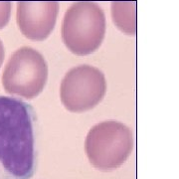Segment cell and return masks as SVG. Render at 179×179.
Listing matches in <instances>:
<instances>
[{
    "label": "cell",
    "instance_id": "1",
    "mask_svg": "<svg viewBox=\"0 0 179 179\" xmlns=\"http://www.w3.org/2000/svg\"><path fill=\"white\" fill-rule=\"evenodd\" d=\"M35 124V111L29 104L0 96V179L34 175Z\"/></svg>",
    "mask_w": 179,
    "mask_h": 179
},
{
    "label": "cell",
    "instance_id": "2",
    "mask_svg": "<svg viewBox=\"0 0 179 179\" xmlns=\"http://www.w3.org/2000/svg\"><path fill=\"white\" fill-rule=\"evenodd\" d=\"M105 34V16L96 2L78 1L66 11L62 23V40L72 53L90 55L101 45Z\"/></svg>",
    "mask_w": 179,
    "mask_h": 179
},
{
    "label": "cell",
    "instance_id": "3",
    "mask_svg": "<svg viewBox=\"0 0 179 179\" xmlns=\"http://www.w3.org/2000/svg\"><path fill=\"white\" fill-rule=\"evenodd\" d=\"M133 149L132 132L127 125L108 120L93 127L85 141V150L91 164L101 171L121 166Z\"/></svg>",
    "mask_w": 179,
    "mask_h": 179
},
{
    "label": "cell",
    "instance_id": "4",
    "mask_svg": "<svg viewBox=\"0 0 179 179\" xmlns=\"http://www.w3.org/2000/svg\"><path fill=\"white\" fill-rule=\"evenodd\" d=\"M48 79L46 60L31 47L16 50L4 68L2 85L5 92L31 100L44 90Z\"/></svg>",
    "mask_w": 179,
    "mask_h": 179
},
{
    "label": "cell",
    "instance_id": "5",
    "mask_svg": "<svg viewBox=\"0 0 179 179\" xmlns=\"http://www.w3.org/2000/svg\"><path fill=\"white\" fill-rule=\"evenodd\" d=\"M107 92L104 73L97 68L82 65L69 71L61 83V101L68 111L84 112L99 105Z\"/></svg>",
    "mask_w": 179,
    "mask_h": 179
},
{
    "label": "cell",
    "instance_id": "6",
    "mask_svg": "<svg viewBox=\"0 0 179 179\" xmlns=\"http://www.w3.org/2000/svg\"><path fill=\"white\" fill-rule=\"evenodd\" d=\"M58 13L59 3L57 1H19L16 20L26 38L43 41L52 33Z\"/></svg>",
    "mask_w": 179,
    "mask_h": 179
},
{
    "label": "cell",
    "instance_id": "7",
    "mask_svg": "<svg viewBox=\"0 0 179 179\" xmlns=\"http://www.w3.org/2000/svg\"><path fill=\"white\" fill-rule=\"evenodd\" d=\"M112 17L119 29L128 35L136 34V1L112 2Z\"/></svg>",
    "mask_w": 179,
    "mask_h": 179
},
{
    "label": "cell",
    "instance_id": "8",
    "mask_svg": "<svg viewBox=\"0 0 179 179\" xmlns=\"http://www.w3.org/2000/svg\"><path fill=\"white\" fill-rule=\"evenodd\" d=\"M12 3L10 1H0V29L5 27L10 20Z\"/></svg>",
    "mask_w": 179,
    "mask_h": 179
},
{
    "label": "cell",
    "instance_id": "9",
    "mask_svg": "<svg viewBox=\"0 0 179 179\" xmlns=\"http://www.w3.org/2000/svg\"><path fill=\"white\" fill-rule=\"evenodd\" d=\"M4 56H5V50H4V45L2 41L0 40V68L2 66V63L4 61Z\"/></svg>",
    "mask_w": 179,
    "mask_h": 179
}]
</instances>
